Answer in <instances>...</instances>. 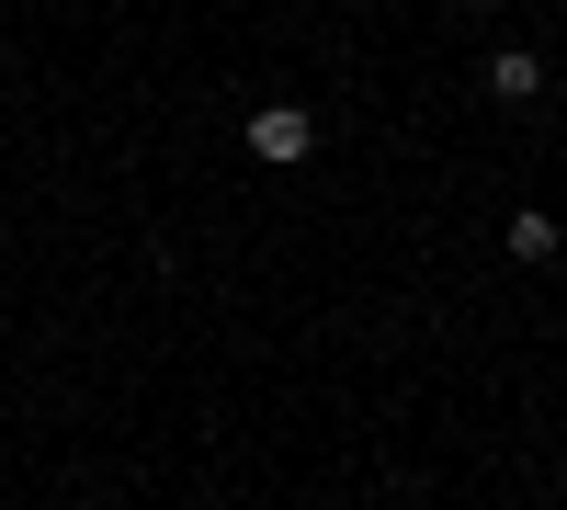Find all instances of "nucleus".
<instances>
[{"instance_id":"obj_1","label":"nucleus","mask_w":567,"mask_h":510,"mask_svg":"<svg viewBox=\"0 0 567 510\" xmlns=\"http://www.w3.org/2000/svg\"><path fill=\"white\" fill-rule=\"evenodd\" d=\"M307 148H318V125H307L296 103H261V114H250V159H272V170H296Z\"/></svg>"},{"instance_id":"obj_2","label":"nucleus","mask_w":567,"mask_h":510,"mask_svg":"<svg viewBox=\"0 0 567 510\" xmlns=\"http://www.w3.org/2000/svg\"><path fill=\"white\" fill-rule=\"evenodd\" d=\"M488 91H499V103H534V91H545V58H534V45H499V58H488Z\"/></svg>"},{"instance_id":"obj_3","label":"nucleus","mask_w":567,"mask_h":510,"mask_svg":"<svg viewBox=\"0 0 567 510\" xmlns=\"http://www.w3.org/2000/svg\"><path fill=\"white\" fill-rule=\"evenodd\" d=\"M511 261H556V216H545V205L511 216Z\"/></svg>"},{"instance_id":"obj_4","label":"nucleus","mask_w":567,"mask_h":510,"mask_svg":"<svg viewBox=\"0 0 567 510\" xmlns=\"http://www.w3.org/2000/svg\"><path fill=\"white\" fill-rule=\"evenodd\" d=\"M465 12H488V0H465Z\"/></svg>"}]
</instances>
